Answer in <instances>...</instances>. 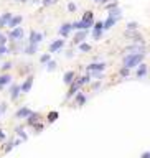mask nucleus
<instances>
[{
  "instance_id": "obj_1",
  "label": "nucleus",
  "mask_w": 150,
  "mask_h": 158,
  "mask_svg": "<svg viewBox=\"0 0 150 158\" xmlns=\"http://www.w3.org/2000/svg\"><path fill=\"white\" fill-rule=\"evenodd\" d=\"M144 58H145L144 53H129V54H125V58H124V68H127V69L137 68L139 64H142Z\"/></svg>"
},
{
  "instance_id": "obj_2",
  "label": "nucleus",
  "mask_w": 150,
  "mask_h": 158,
  "mask_svg": "<svg viewBox=\"0 0 150 158\" xmlns=\"http://www.w3.org/2000/svg\"><path fill=\"white\" fill-rule=\"evenodd\" d=\"M9 38L13 40V41H20V40L23 38V28H22V26L12 28V31L9 33Z\"/></svg>"
},
{
  "instance_id": "obj_3",
  "label": "nucleus",
  "mask_w": 150,
  "mask_h": 158,
  "mask_svg": "<svg viewBox=\"0 0 150 158\" xmlns=\"http://www.w3.org/2000/svg\"><path fill=\"white\" fill-rule=\"evenodd\" d=\"M125 36H127L130 41H134V43H142V41H144V40H142V35L137 33L135 30H127V31H125Z\"/></svg>"
},
{
  "instance_id": "obj_4",
  "label": "nucleus",
  "mask_w": 150,
  "mask_h": 158,
  "mask_svg": "<svg viewBox=\"0 0 150 158\" xmlns=\"http://www.w3.org/2000/svg\"><path fill=\"white\" fill-rule=\"evenodd\" d=\"M43 40V33H38V31H30V38H28V43L30 44H38Z\"/></svg>"
},
{
  "instance_id": "obj_5",
  "label": "nucleus",
  "mask_w": 150,
  "mask_h": 158,
  "mask_svg": "<svg viewBox=\"0 0 150 158\" xmlns=\"http://www.w3.org/2000/svg\"><path fill=\"white\" fill-rule=\"evenodd\" d=\"M104 68H106L104 63H92V64L88 66V71L89 72H97V71H104Z\"/></svg>"
},
{
  "instance_id": "obj_6",
  "label": "nucleus",
  "mask_w": 150,
  "mask_h": 158,
  "mask_svg": "<svg viewBox=\"0 0 150 158\" xmlns=\"http://www.w3.org/2000/svg\"><path fill=\"white\" fill-rule=\"evenodd\" d=\"M31 84H33V76H28V78L25 79V83L20 86V89H22V92H28L31 89Z\"/></svg>"
},
{
  "instance_id": "obj_7",
  "label": "nucleus",
  "mask_w": 150,
  "mask_h": 158,
  "mask_svg": "<svg viewBox=\"0 0 150 158\" xmlns=\"http://www.w3.org/2000/svg\"><path fill=\"white\" fill-rule=\"evenodd\" d=\"M30 114H31V111L28 107H22V109H18V111H17L15 117H17V119H27Z\"/></svg>"
},
{
  "instance_id": "obj_8",
  "label": "nucleus",
  "mask_w": 150,
  "mask_h": 158,
  "mask_svg": "<svg viewBox=\"0 0 150 158\" xmlns=\"http://www.w3.org/2000/svg\"><path fill=\"white\" fill-rule=\"evenodd\" d=\"M102 28H104V25H102L101 22H97L96 25H94V31H92V36H94L96 40L101 38V35H102Z\"/></svg>"
},
{
  "instance_id": "obj_9",
  "label": "nucleus",
  "mask_w": 150,
  "mask_h": 158,
  "mask_svg": "<svg viewBox=\"0 0 150 158\" xmlns=\"http://www.w3.org/2000/svg\"><path fill=\"white\" fill-rule=\"evenodd\" d=\"M63 44H64L63 40H56V41H53V43L50 44V53H55V51L61 50V48H63Z\"/></svg>"
},
{
  "instance_id": "obj_10",
  "label": "nucleus",
  "mask_w": 150,
  "mask_h": 158,
  "mask_svg": "<svg viewBox=\"0 0 150 158\" xmlns=\"http://www.w3.org/2000/svg\"><path fill=\"white\" fill-rule=\"evenodd\" d=\"M92 17H94V15H92V12H86V13H84V17H83V20H81V22L84 23V25H86L88 28L92 25Z\"/></svg>"
},
{
  "instance_id": "obj_11",
  "label": "nucleus",
  "mask_w": 150,
  "mask_h": 158,
  "mask_svg": "<svg viewBox=\"0 0 150 158\" xmlns=\"http://www.w3.org/2000/svg\"><path fill=\"white\" fill-rule=\"evenodd\" d=\"M71 30H73V23H63L61 28H59V33H61L63 36H68Z\"/></svg>"
},
{
  "instance_id": "obj_12",
  "label": "nucleus",
  "mask_w": 150,
  "mask_h": 158,
  "mask_svg": "<svg viewBox=\"0 0 150 158\" xmlns=\"http://www.w3.org/2000/svg\"><path fill=\"white\" fill-rule=\"evenodd\" d=\"M10 20H12V13H10V12L3 13L2 18H0V28H2V26H7V25L10 23Z\"/></svg>"
},
{
  "instance_id": "obj_13",
  "label": "nucleus",
  "mask_w": 150,
  "mask_h": 158,
  "mask_svg": "<svg viewBox=\"0 0 150 158\" xmlns=\"http://www.w3.org/2000/svg\"><path fill=\"white\" fill-rule=\"evenodd\" d=\"M22 15H17V17H12V20H10V23H9V26L10 28H17L20 23H22Z\"/></svg>"
},
{
  "instance_id": "obj_14",
  "label": "nucleus",
  "mask_w": 150,
  "mask_h": 158,
  "mask_svg": "<svg viewBox=\"0 0 150 158\" xmlns=\"http://www.w3.org/2000/svg\"><path fill=\"white\" fill-rule=\"evenodd\" d=\"M20 92H22V89H20V86H17V84H15V86L12 87V91H10V97H12V100L18 99Z\"/></svg>"
},
{
  "instance_id": "obj_15",
  "label": "nucleus",
  "mask_w": 150,
  "mask_h": 158,
  "mask_svg": "<svg viewBox=\"0 0 150 158\" xmlns=\"http://www.w3.org/2000/svg\"><path fill=\"white\" fill-rule=\"evenodd\" d=\"M10 81H12V76L10 74H2V76H0V87L10 84Z\"/></svg>"
},
{
  "instance_id": "obj_16",
  "label": "nucleus",
  "mask_w": 150,
  "mask_h": 158,
  "mask_svg": "<svg viewBox=\"0 0 150 158\" xmlns=\"http://www.w3.org/2000/svg\"><path fill=\"white\" fill-rule=\"evenodd\" d=\"M142 51H144V46H137V44L125 48V53H142Z\"/></svg>"
},
{
  "instance_id": "obj_17",
  "label": "nucleus",
  "mask_w": 150,
  "mask_h": 158,
  "mask_svg": "<svg viewBox=\"0 0 150 158\" xmlns=\"http://www.w3.org/2000/svg\"><path fill=\"white\" fill-rule=\"evenodd\" d=\"M116 22H117V18H112V17H109V18L106 20V22L102 23V25H104V28H106V30H109V28H112V25H114Z\"/></svg>"
},
{
  "instance_id": "obj_18",
  "label": "nucleus",
  "mask_w": 150,
  "mask_h": 158,
  "mask_svg": "<svg viewBox=\"0 0 150 158\" xmlns=\"http://www.w3.org/2000/svg\"><path fill=\"white\" fill-rule=\"evenodd\" d=\"M36 50H38V44H30L28 43V46L25 48V53L27 54H33V53H36Z\"/></svg>"
},
{
  "instance_id": "obj_19",
  "label": "nucleus",
  "mask_w": 150,
  "mask_h": 158,
  "mask_svg": "<svg viewBox=\"0 0 150 158\" xmlns=\"http://www.w3.org/2000/svg\"><path fill=\"white\" fill-rule=\"evenodd\" d=\"M27 120H28V124H30V125H35L36 122H38V114H33V112H31V114L27 117Z\"/></svg>"
},
{
  "instance_id": "obj_20",
  "label": "nucleus",
  "mask_w": 150,
  "mask_h": 158,
  "mask_svg": "<svg viewBox=\"0 0 150 158\" xmlns=\"http://www.w3.org/2000/svg\"><path fill=\"white\" fill-rule=\"evenodd\" d=\"M139 71H137V78H144L145 72H147V64H139Z\"/></svg>"
},
{
  "instance_id": "obj_21",
  "label": "nucleus",
  "mask_w": 150,
  "mask_h": 158,
  "mask_svg": "<svg viewBox=\"0 0 150 158\" xmlns=\"http://www.w3.org/2000/svg\"><path fill=\"white\" fill-rule=\"evenodd\" d=\"M73 78H74V72H73V71L66 72V74H64V83H66V84H73V81H74Z\"/></svg>"
},
{
  "instance_id": "obj_22",
  "label": "nucleus",
  "mask_w": 150,
  "mask_h": 158,
  "mask_svg": "<svg viewBox=\"0 0 150 158\" xmlns=\"http://www.w3.org/2000/svg\"><path fill=\"white\" fill-rule=\"evenodd\" d=\"M84 38H86V31H81V33H78V35H76L74 41L78 43V44H81V43L84 41Z\"/></svg>"
},
{
  "instance_id": "obj_23",
  "label": "nucleus",
  "mask_w": 150,
  "mask_h": 158,
  "mask_svg": "<svg viewBox=\"0 0 150 158\" xmlns=\"http://www.w3.org/2000/svg\"><path fill=\"white\" fill-rule=\"evenodd\" d=\"M56 119H58V112H51V114L48 115V122H55Z\"/></svg>"
},
{
  "instance_id": "obj_24",
  "label": "nucleus",
  "mask_w": 150,
  "mask_h": 158,
  "mask_svg": "<svg viewBox=\"0 0 150 158\" xmlns=\"http://www.w3.org/2000/svg\"><path fill=\"white\" fill-rule=\"evenodd\" d=\"M7 53H9V48H7L5 44H0V56L7 54Z\"/></svg>"
},
{
  "instance_id": "obj_25",
  "label": "nucleus",
  "mask_w": 150,
  "mask_h": 158,
  "mask_svg": "<svg viewBox=\"0 0 150 158\" xmlns=\"http://www.w3.org/2000/svg\"><path fill=\"white\" fill-rule=\"evenodd\" d=\"M79 50H81V51H89V50H91V46H89V44H86V43H81V44H79Z\"/></svg>"
},
{
  "instance_id": "obj_26",
  "label": "nucleus",
  "mask_w": 150,
  "mask_h": 158,
  "mask_svg": "<svg viewBox=\"0 0 150 158\" xmlns=\"http://www.w3.org/2000/svg\"><path fill=\"white\" fill-rule=\"evenodd\" d=\"M58 0H43V5L48 7V5H53V3H56Z\"/></svg>"
},
{
  "instance_id": "obj_27",
  "label": "nucleus",
  "mask_w": 150,
  "mask_h": 158,
  "mask_svg": "<svg viewBox=\"0 0 150 158\" xmlns=\"http://www.w3.org/2000/svg\"><path fill=\"white\" fill-rule=\"evenodd\" d=\"M56 68V63L55 61H48V71H53Z\"/></svg>"
},
{
  "instance_id": "obj_28",
  "label": "nucleus",
  "mask_w": 150,
  "mask_h": 158,
  "mask_svg": "<svg viewBox=\"0 0 150 158\" xmlns=\"http://www.w3.org/2000/svg\"><path fill=\"white\" fill-rule=\"evenodd\" d=\"M12 68V63L9 61V63H3V66H2V71H9Z\"/></svg>"
},
{
  "instance_id": "obj_29",
  "label": "nucleus",
  "mask_w": 150,
  "mask_h": 158,
  "mask_svg": "<svg viewBox=\"0 0 150 158\" xmlns=\"http://www.w3.org/2000/svg\"><path fill=\"white\" fill-rule=\"evenodd\" d=\"M84 102H86V97L83 94H78V104H84Z\"/></svg>"
},
{
  "instance_id": "obj_30",
  "label": "nucleus",
  "mask_w": 150,
  "mask_h": 158,
  "mask_svg": "<svg viewBox=\"0 0 150 158\" xmlns=\"http://www.w3.org/2000/svg\"><path fill=\"white\" fill-rule=\"evenodd\" d=\"M40 61H41V63H48V61H50V54H43L41 58H40Z\"/></svg>"
},
{
  "instance_id": "obj_31",
  "label": "nucleus",
  "mask_w": 150,
  "mask_h": 158,
  "mask_svg": "<svg viewBox=\"0 0 150 158\" xmlns=\"http://www.w3.org/2000/svg\"><path fill=\"white\" fill-rule=\"evenodd\" d=\"M5 43H7V36L0 33V44H5Z\"/></svg>"
},
{
  "instance_id": "obj_32",
  "label": "nucleus",
  "mask_w": 150,
  "mask_h": 158,
  "mask_svg": "<svg viewBox=\"0 0 150 158\" xmlns=\"http://www.w3.org/2000/svg\"><path fill=\"white\" fill-rule=\"evenodd\" d=\"M127 30H137V23H129Z\"/></svg>"
},
{
  "instance_id": "obj_33",
  "label": "nucleus",
  "mask_w": 150,
  "mask_h": 158,
  "mask_svg": "<svg viewBox=\"0 0 150 158\" xmlns=\"http://www.w3.org/2000/svg\"><path fill=\"white\" fill-rule=\"evenodd\" d=\"M68 9H70L71 12H74L76 10V5H74V3H70V5H68Z\"/></svg>"
},
{
  "instance_id": "obj_34",
  "label": "nucleus",
  "mask_w": 150,
  "mask_h": 158,
  "mask_svg": "<svg viewBox=\"0 0 150 158\" xmlns=\"http://www.w3.org/2000/svg\"><path fill=\"white\" fill-rule=\"evenodd\" d=\"M116 5H117V3H116V2H112V3H109V5H107V9H109V10H111V9H114V7H116Z\"/></svg>"
},
{
  "instance_id": "obj_35",
  "label": "nucleus",
  "mask_w": 150,
  "mask_h": 158,
  "mask_svg": "<svg viewBox=\"0 0 150 158\" xmlns=\"http://www.w3.org/2000/svg\"><path fill=\"white\" fill-rule=\"evenodd\" d=\"M142 158H150V152H148V153H144V155H142Z\"/></svg>"
},
{
  "instance_id": "obj_36",
  "label": "nucleus",
  "mask_w": 150,
  "mask_h": 158,
  "mask_svg": "<svg viewBox=\"0 0 150 158\" xmlns=\"http://www.w3.org/2000/svg\"><path fill=\"white\" fill-rule=\"evenodd\" d=\"M3 139H5V135H3V132L0 130V140H3Z\"/></svg>"
},
{
  "instance_id": "obj_37",
  "label": "nucleus",
  "mask_w": 150,
  "mask_h": 158,
  "mask_svg": "<svg viewBox=\"0 0 150 158\" xmlns=\"http://www.w3.org/2000/svg\"><path fill=\"white\" fill-rule=\"evenodd\" d=\"M17 2H20V3H25V2H27V0H17Z\"/></svg>"
},
{
  "instance_id": "obj_38",
  "label": "nucleus",
  "mask_w": 150,
  "mask_h": 158,
  "mask_svg": "<svg viewBox=\"0 0 150 158\" xmlns=\"http://www.w3.org/2000/svg\"><path fill=\"white\" fill-rule=\"evenodd\" d=\"M99 2H101V3H106V2H107V0H99Z\"/></svg>"
},
{
  "instance_id": "obj_39",
  "label": "nucleus",
  "mask_w": 150,
  "mask_h": 158,
  "mask_svg": "<svg viewBox=\"0 0 150 158\" xmlns=\"http://www.w3.org/2000/svg\"><path fill=\"white\" fill-rule=\"evenodd\" d=\"M96 2H99V0H96Z\"/></svg>"
}]
</instances>
